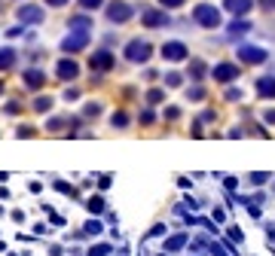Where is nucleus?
Wrapping results in <instances>:
<instances>
[{"label": "nucleus", "instance_id": "obj_9", "mask_svg": "<svg viewBox=\"0 0 275 256\" xmlns=\"http://www.w3.org/2000/svg\"><path fill=\"white\" fill-rule=\"evenodd\" d=\"M113 64H117V58H113V52H107V49H101V52H95V55L89 58L92 71H110Z\"/></svg>", "mask_w": 275, "mask_h": 256}, {"label": "nucleus", "instance_id": "obj_25", "mask_svg": "<svg viewBox=\"0 0 275 256\" xmlns=\"http://www.w3.org/2000/svg\"><path fill=\"white\" fill-rule=\"evenodd\" d=\"M190 76H193V79H202V76H205V64H202V61H193V64H190Z\"/></svg>", "mask_w": 275, "mask_h": 256}, {"label": "nucleus", "instance_id": "obj_32", "mask_svg": "<svg viewBox=\"0 0 275 256\" xmlns=\"http://www.w3.org/2000/svg\"><path fill=\"white\" fill-rule=\"evenodd\" d=\"M83 113H86V116H98V113H101V104H86Z\"/></svg>", "mask_w": 275, "mask_h": 256}, {"label": "nucleus", "instance_id": "obj_41", "mask_svg": "<svg viewBox=\"0 0 275 256\" xmlns=\"http://www.w3.org/2000/svg\"><path fill=\"white\" fill-rule=\"evenodd\" d=\"M77 98H79L77 89H64V101H77Z\"/></svg>", "mask_w": 275, "mask_h": 256}, {"label": "nucleus", "instance_id": "obj_16", "mask_svg": "<svg viewBox=\"0 0 275 256\" xmlns=\"http://www.w3.org/2000/svg\"><path fill=\"white\" fill-rule=\"evenodd\" d=\"M16 49H13V46H3V49H0V71H9V67H13L16 64Z\"/></svg>", "mask_w": 275, "mask_h": 256}, {"label": "nucleus", "instance_id": "obj_36", "mask_svg": "<svg viewBox=\"0 0 275 256\" xmlns=\"http://www.w3.org/2000/svg\"><path fill=\"white\" fill-rule=\"evenodd\" d=\"M226 101H242V89H229L226 91Z\"/></svg>", "mask_w": 275, "mask_h": 256}, {"label": "nucleus", "instance_id": "obj_5", "mask_svg": "<svg viewBox=\"0 0 275 256\" xmlns=\"http://www.w3.org/2000/svg\"><path fill=\"white\" fill-rule=\"evenodd\" d=\"M162 58H165V61H171V64H177V61H183V58H190L187 43H180V40L162 43Z\"/></svg>", "mask_w": 275, "mask_h": 256}, {"label": "nucleus", "instance_id": "obj_17", "mask_svg": "<svg viewBox=\"0 0 275 256\" xmlns=\"http://www.w3.org/2000/svg\"><path fill=\"white\" fill-rule=\"evenodd\" d=\"M229 37H242V34H248L251 31V21H245V18H236V21H229Z\"/></svg>", "mask_w": 275, "mask_h": 256}, {"label": "nucleus", "instance_id": "obj_3", "mask_svg": "<svg viewBox=\"0 0 275 256\" xmlns=\"http://www.w3.org/2000/svg\"><path fill=\"white\" fill-rule=\"evenodd\" d=\"M16 18H19V25H43L46 13H43V6H37V3H25V6H19Z\"/></svg>", "mask_w": 275, "mask_h": 256}, {"label": "nucleus", "instance_id": "obj_7", "mask_svg": "<svg viewBox=\"0 0 275 256\" xmlns=\"http://www.w3.org/2000/svg\"><path fill=\"white\" fill-rule=\"evenodd\" d=\"M135 16V9L129 3H122V0H113V3L107 6V18L113 21V25H122V21H129Z\"/></svg>", "mask_w": 275, "mask_h": 256}, {"label": "nucleus", "instance_id": "obj_24", "mask_svg": "<svg viewBox=\"0 0 275 256\" xmlns=\"http://www.w3.org/2000/svg\"><path fill=\"white\" fill-rule=\"evenodd\" d=\"M110 250H113L110 244H95V247L89 250V256H110Z\"/></svg>", "mask_w": 275, "mask_h": 256}, {"label": "nucleus", "instance_id": "obj_12", "mask_svg": "<svg viewBox=\"0 0 275 256\" xmlns=\"http://www.w3.org/2000/svg\"><path fill=\"white\" fill-rule=\"evenodd\" d=\"M223 6H226V9H229V13H233L236 18H238V16H248V13H251L254 0H223Z\"/></svg>", "mask_w": 275, "mask_h": 256}, {"label": "nucleus", "instance_id": "obj_8", "mask_svg": "<svg viewBox=\"0 0 275 256\" xmlns=\"http://www.w3.org/2000/svg\"><path fill=\"white\" fill-rule=\"evenodd\" d=\"M211 76L217 79V83H233V79H238V64L233 61H220L211 67Z\"/></svg>", "mask_w": 275, "mask_h": 256}, {"label": "nucleus", "instance_id": "obj_48", "mask_svg": "<svg viewBox=\"0 0 275 256\" xmlns=\"http://www.w3.org/2000/svg\"><path fill=\"white\" fill-rule=\"evenodd\" d=\"M260 6L263 9H275V0H260Z\"/></svg>", "mask_w": 275, "mask_h": 256}, {"label": "nucleus", "instance_id": "obj_37", "mask_svg": "<svg viewBox=\"0 0 275 256\" xmlns=\"http://www.w3.org/2000/svg\"><path fill=\"white\" fill-rule=\"evenodd\" d=\"M110 174H101V177H98V186H101V189H110Z\"/></svg>", "mask_w": 275, "mask_h": 256}, {"label": "nucleus", "instance_id": "obj_28", "mask_svg": "<svg viewBox=\"0 0 275 256\" xmlns=\"http://www.w3.org/2000/svg\"><path fill=\"white\" fill-rule=\"evenodd\" d=\"M180 79H183L180 73H168V76H165V86H168V89H177V86H180Z\"/></svg>", "mask_w": 275, "mask_h": 256}, {"label": "nucleus", "instance_id": "obj_23", "mask_svg": "<svg viewBox=\"0 0 275 256\" xmlns=\"http://www.w3.org/2000/svg\"><path fill=\"white\" fill-rule=\"evenodd\" d=\"M110 125L113 128H125V125H129V116H125V113H113L110 116Z\"/></svg>", "mask_w": 275, "mask_h": 256}, {"label": "nucleus", "instance_id": "obj_49", "mask_svg": "<svg viewBox=\"0 0 275 256\" xmlns=\"http://www.w3.org/2000/svg\"><path fill=\"white\" fill-rule=\"evenodd\" d=\"M49 6H67V0H46Z\"/></svg>", "mask_w": 275, "mask_h": 256}, {"label": "nucleus", "instance_id": "obj_4", "mask_svg": "<svg viewBox=\"0 0 275 256\" xmlns=\"http://www.w3.org/2000/svg\"><path fill=\"white\" fill-rule=\"evenodd\" d=\"M89 31H71V34H67V37L61 40V52H67V55H71V52H79V49H86V46H89Z\"/></svg>", "mask_w": 275, "mask_h": 256}, {"label": "nucleus", "instance_id": "obj_43", "mask_svg": "<svg viewBox=\"0 0 275 256\" xmlns=\"http://www.w3.org/2000/svg\"><path fill=\"white\" fill-rule=\"evenodd\" d=\"M150 122H153V113L144 110V113H141V125H150Z\"/></svg>", "mask_w": 275, "mask_h": 256}, {"label": "nucleus", "instance_id": "obj_27", "mask_svg": "<svg viewBox=\"0 0 275 256\" xmlns=\"http://www.w3.org/2000/svg\"><path fill=\"white\" fill-rule=\"evenodd\" d=\"M187 98H190V101H202V98H205V89H202V86L187 89Z\"/></svg>", "mask_w": 275, "mask_h": 256}, {"label": "nucleus", "instance_id": "obj_39", "mask_svg": "<svg viewBox=\"0 0 275 256\" xmlns=\"http://www.w3.org/2000/svg\"><path fill=\"white\" fill-rule=\"evenodd\" d=\"M180 116V107H165V119H177Z\"/></svg>", "mask_w": 275, "mask_h": 256}, {"label": "nucleus", "instance_id": "obj_40", "mask_svg": "<svg viewBox=\"0 0 275 256\" xmlns=\"http://www.w3.org/2000/svg\"><path fill=\"white\" fill-rule=\"evenodd\" d=\"M19 110H21V104H19V101H9V104H6V113H9V116L19 113Z\"/></svg>", "mask_w": 275, "mask_h": 256}, {"label": "nucleus", "instance_id": "obj_46", "mask_svg": "<svg viewBox=\"0 0 275 256\" xmlns=\"http://www.w3.org/2000/svg\"><path fill=\"white\" fill-rule=\"evenodd\" d=\"M28 189H31V192H40V189H43V183H40V180H31Z\"/></svg>", "mask_w": 275, "mask_h": 256}, {"label": "nucleus", "instance_id": "obj_50", "mask_svg": "<svg viewBox=\"0 0 275 256\" xmlns=\"http://www.w3.org/2000/svg\"><path fill=\"white\" fill-rule=\"evenodd\" d=\"M0 95H3V83H0Z\"/></svg>", "mask_w": 275, "mask_h": 256}, {"label": "nucleus", "instance_id": "obj_6", "mask_svg": "<svg viewBox=\"0 0 275 256\" xmlns=\"http://www.w3.org/2000/svg\"><path fill=\"white\" fill-rule=\"evenodd\" d=\"M269 58V52L266 49H260V46H238V61L242 64H263Z\"/></svg>", "mask_w": 275, "mask_h": 256}, {"label": "nucleus", "instance_id": "obj_19", "mask_svg": "<svg viewBox=\"0 0 275 256\" xmlns=\"http://www.w3.org/2000/svg\"><path fill=\"white\" fill-rule=\"evenodd\" d=\"M67 28H71V31H89L92 28V18L89 16H74L71 21H67Z\"/></svg>", "mask_w": 275, "mask_h": 256}, {"label": "nucleus", "instance_id": "obj_15", "mask_svg": "<svg viewBox=\"0 0 275 256\" xmlns=\"http://www.w3.org/2000/svg\"><path fill=\"white\" fill-rule=\"evenodd\" d=\"M257 95L260 98H275V76H260L257 79Z\"/></svg>", "mask_w": 275, "mask_h": 256}, {"label": "nucleus", "instance_id": "obj_20", "mask_svg": "<svg viewBox=\"0 0 275 256\" xmlns=\"http://www.w3.org/2000/svg\"><path fill=\"white\" fill-rule=\"evenodd\" d=\"M34 110H37V113H49V110H52V98H49V95L34 98Z\"/></svg>", "mask_w": 275, "mask_h": 256}, {"label": "nucleus", "instance_id": "obj_11", "mask_svg": "<svg viewBox=\"0 0 275 256\" xmlns=\"http://www.w3.org/2000/svg\"><path fill=\"white\" fill-rule=\"evenodd\" d=\"M55 73H59V79L71 83V79H77V76H79V67H77V61H74V58H61V61H59V67H55Z\"/></svg>", "mask_w": 275, "mask_h": 256}, {"label": "nucleus", "instance_id": "obj_44", "mask_svg": "<svg viewBox=\"0 0 275 256\" xmlns=\"http://www.w3.org/2000/svg\"><path fill=\"white\" fill-rule=\"evenodd\" d=\"M183 201H187V207H193V211H199V207H202L199 199H183Z\"/></svg>", "mask_w": 275, "mask_h": 256}, {"label": "nucleus", "instance_id": "obj_31", "mask_svg": "<svg viewBox=\"0 0 275 256\" xmlns=\"http://www.w3.org/2000/svg\"><path fill=\"white\" fill-rule=\"evenodd\" d=\"M61 125H67V119H64V116H55V119H49V128H52V131H59Z\"/></svg>", "mask_w": 275, "mask_h": 256}, {"label": "nucleus", "instance_id": "obj_21", "mask_svg": "<svg viewBox=\"0 0 275 256\" xmlns=\"http://www.w3.org/2000/svg\"><path fill=\"white\" fill-rule=\"evenodd\" d=\"M101 229H104V223H101V219H95V217H92L89 223H86V229H83V232H86V235H101Z\"/></svg>", "mask_w": 275, "mask_h": 256}, {"label": "nucleus", "instance_id": "obj_13", "mask_svg": "<svg viewBox=\"0 0 275 256\" xmlns=\"http://www.w3.org/2000/svg\"><path fill=\"white\" fill-rule=\"evenodd\" d=\"M43 83H46V73L40 67H28L25 71V86L28 89H43Z\"/></svg>", "mask_w": 275, "mask_h": 256}, {"label": "nucleus", "instance_id": "obj_30", "mask_svg": "<svg viewBox=\"0 0 275 256\" xmlns=\"http://www.w3.org/2000/svg\"><path fill=\"white\" fill-rule=\"evenodd\" d=\"M55 189H59V192H64V195H77V192H74V186H67L64 180H55Z\"/></svg>", "mask_w": 275, "mask_h": 256}, {"label": "nucleus", "instance_id": "obj_47", "mask_svg": "<svg viewBox=\"0 0 275 256\" xmlns=\"http://www.w3.org/2000/svg\"><path fill=\"white\" fill-rule=\"evenodd\" d=\"M19 34H21V25H16V28H9V31H6V37H19Z\"/></svg>", "mask_w": 275, "mask_h": 256}, {"label": "nucleus", "instance_id": "obj_38", "mask_svg": "<svg viewBox=\"0 0 275 256\" xmlns=\"http://www.w3.org/2000/svg\"><path fill=\"white\" fill-rule=\"evenodd\" d=\"M159 235H165V226H162V223H156V226L150 229V238H159Z\"/></svg>", "mask_w": 275, "mask_h": 256}, {"label": "nucleus", "instance_id": "obj_34", "mask_svg": "<svg viewBox=\"0 0 275 256\" xmlns=\"http://www.w3.org/2000/svg\"><path fill=\"white\" fill-rule=\"evenodd\" d=\"M16 134H19V137H34V134H37V131H34V128H31V125H21V128H19V131H16Z\"/></svg>", "mask_w": 275, "mask_h": 256}, {"label": "nucleus", "instance_id": "obj_1", "mask_svg": "<svg viewBox=\"0 0 275 256\" xmlns=\"http://www.w3.org/2000/svg\"><path fill=\"white\" fill-rule=\"evenodd\" d=\"M193 21L196 25H202V28H208V31H214V28H220V9H217L214 3H199L196 9H193Z\"/></svg>", "mask_w": 275, "mask_h": 256}, {"label": "nucleus", "instance_id": "obj_51", "mask_svg": "<svg viewBox=\"0 0 275 256\" xmlns=\"http://www.w3.org/2000/svg\"><path fill=\"white\" fill-rule=\"evenodd\" d=\"M159 256H165V253H159Z\"/></svg>", "mask_w": 275, "mask_h": 256}, {"label": "nucleus", "instance_id": "obj_26", "mask_svg": "<svg viewBox=\"0 0 275 256\" xmlns=\"http://www.w3.org/2000/svg\"><path fill=\"white\" fill-rule=\"evenodd\" d=\"M269 177H272L269 171H254V174H251V183H254V186H260V183H266Z\"/></svg>", "mask_w": 275, "mask_h": 256}, {"label": "nucleus", "instance_id": "obj_33", "mask_svg": "<svg viewBox=\"0 0 275 256\" xmlns=\"http://www.w3.org/2000/svg\"><path fill=\"white\" fill-rule=\"evenodd\" d=\"M101 3H104V0H79V6H83V9H98Z\"/></svg>", "mask_w": 275, "mask_h": 256}, {"label": "nucleus", "instance_id": "obj_35", "mask_svg": "<svg viewBox=\"0 0 275 256\" xmlns=\"http://www.w3.org/2000/svg\"><path fill=\"white\" fill-rule=\"evenodd\" d=\"M223 186H226V189H229V192H233V189H236V186H238V180H236V177H229V174H223Z\"/></svg>", "mask_w": 275, "mask_h": 256}, {"label": "nucleus", "instance_id": "obj_2", "mask_svg": "<svg viewBox=\"0 0 275 256\" xmlns=\"http://www.w3.org/2000/svg\"><path fill=\"white\" fill-rule=\"evenodd\" d=\"M153 55V46L147 40H129L125 43V58H129L132 64H147Z\"/></svg>", "mask_w": 275, "mask_h": 256}, {"label": "nucleus", "instance_id": "obj_42", "mask_svg": "<svg viewBox=\"0 0 275 256\" xmlns=\"http://www.w3.org/2000/svg\"><path fill=\"white\" fill-rule=\"evenodd\" d=\"M229 238H233V241H238V244H242V238H245V235H242V229H229Z\"/></svg>", "mask_w": 275, "mask_h": 256}, {"label": "nucleus", "instance_id": "obj_10", "mask_svg": "<svg viewBox=\"0 0 275 256\" xmlns=\"http://www.w3.org/2000/svg\"><path fill=\"white\" fill-rule=\"evenodd\" d=\"M141 25H144V28H165V25H168L165 9H147V13L141 16Z\"/></svg>", "mask_w": 275, "mask_h": 256}, {"label": "nucleus", "instance_id": "obj_22", "mask_svg": "<svg viewBox=\"0 0 275 256\" xmlns=\"http://www.w3.org/2000/svg\"><path fill=\"white\" fill-rule=\"evenodd\" d=\"M159 101H165L162 89H150V91H147V104H159Z\"/></svg>", "mask_w": 275, "mask_h": 256}, {"label": "nucleus", "instance_id": "obj_29", "mask_svg": "<svg viewBox=\"0 0 275 256\" xmlns=\"http://www.w3.org/2000/svg\"><path fill=\"white\" fill-rule=\"evenodd\" d=\"M183 3H187V0H159V6H162V9H177Z\"/></svg>", "mask_w": 275, "mask_h": 256}, {"label": "nucleus", "instance_id": "obj_45", "mask_svg": "<svg viewBox=\"0 0 275 256\" xmlns=\"http://www.w3.org/2000/svg\"><path fill=\"white\" fill-rule=\"evenodd\" d=\"M263 119H266L269 125H275V110H266V113H263Z\"/></svg>", "mask_w": 275, "mask_h": 256}, {"label": "nucleus", "instance_id": "obj_14", "mask_svg": "<svg viewBox=\"0 0 275 256\" xmlns=\"http://www.w3.org/2000/svg\"><path fill=\"white\" fill-rule=\"evenodd\" d=\"M187 244H190V238H187V235H183V232H180V235H168V238H165L162 250L175 253V250H183V247H187Z\"/></svg>", "mask_w": 275, "mask_h": 256}, {"label": "nucleus", "instance_id": "obj_18", "mask_svg": "<svg viewBox=\"0 0 275 256\" xmlns=\"http://www.w3.org/2000/svg\"><path fill=\"white\" fill-rule=\"evenodd\" d=\"M104 207H107L104 195H92V199L86 201V211H89V214H95V217H98V214H104Z\"/></svg>", "mask_w": 275, "mask_h": 256}]
</instances>
